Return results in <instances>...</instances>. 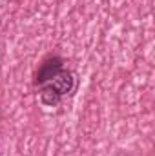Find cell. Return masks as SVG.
<instances>
[{
	"instance_id": "cell-3",
	"label": "cell",
	"mask_w": 155,
	"mask_h": 156,
	"mask_svg": "<svg viewBox=\"0 0 155 156\" xmlns=\"http://www.w3.org/2000/svg\"><path fill=\"white\" fill-rule=\"evenodd\" d=\"M122 156H133V154H122Z\"/></svg>"
},
{
	"instance_id": "cell-1",
	"label": "cell",
	"mask_w": 155,
	"mask_h": 156,
	"mask_svg": "<svg viewBox=\"0 0 155 156\" xmlns=\"http://www.w3.org/2000/svg\"><path fill=\"white\" fill-rule=\"evenodd\" d=\"M64 71V58L59 55H49L42 60V64L39 66L37 73H35V85L40 87L47 82H51L55 76H59Z\"/></svg>"
},
{
	"instance_id": "cell-2",
	"label": "cell",
	"mask_w": 155,
	"mask_h": 156,
	"mask_svg": "<svg viewBox=\"0 0 155 156\" xmlns=\"http://www.w3.org/2000/svg\"><path fill=\"white\" fill-rule=\"evenodd\" d=\"M49 91H53L60 100L68 94H71L75 91V85H77V78H75V73L70 71V69H64L59 76H55L51 82L44 83Z\"/></svg>"
}]
</instances>
